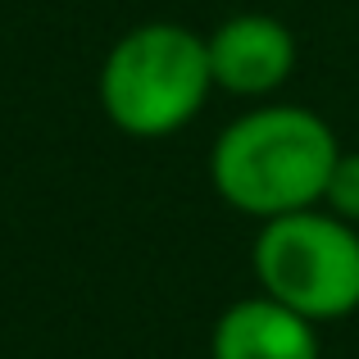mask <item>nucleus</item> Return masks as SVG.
<instances>
[{
	"label": "nucleus",
	"mask_w": 359,
	"mask_h": 359,
	"mask_svg": "<svg viewBox=\"0 0 359 359\" xmlns=\"http://www.w3.org/2000/svg\"><path fill=\"white\" fill-rule=\"evenodd\" d=\"M210 359H323L318 323L300 318L264 291L241 296L214 318Z\"/></svg>",
	"instance_id": "39448f33"
},
{
	"label": "nucleus",
	"mask_w": 359,
	"mask_h": 359,
	"mask_svg": "<svg viewBox=\"0 0 359 359\" xmlns=\"http://www.w3.org/2000/svg\"><path fill=\"white\" fill-rule=\"evenodd\" d=\"M214 87L241 100H264L296 73V32L273 14H232L205 36Z\"/></svg>",
	"instance_id": "20e7f679"
},
{
	"label": "nucleus",
	"mask_w": 359,
	"mask_h": 359,
	"mask_svg": "<svg viewBox=\"0 0 359 359\" xmlns=\"http://www.w3.org/2000/svg\"><path fill=\"white\" fill-rule=\"evenodd\" d=\"M214 91L205 36L182 23H137L105 50L96 100L123 137L159 141L182 132Z\"/></svg>",
	"instance_id": "f03ea898"
},
{
	"label": "nucleus",
	"mask_w": 359,
	"mask_h": 359,
	"mask_svg": "<svg viewBox=\"0 0 359 359\" xmlns=\"http://www.w3.org/2000/svg\"><path fill=\"white\" fill-rule=\"evenodd\" d=\"M250 269L264 296L309 323H337L359 309V228L318 205L259 223Z\"/></svg>",
	"instance_id": "7ed1b4c3"
},
{
	"label": "nucleus",
	"mask_w": 359,
	"mask_h": 359,
	"mask_svg": "<svg viewBox=\"0 0 359 359\" xmlns=\"http://www.w3.org/2000/svg\"><path fill=\"white\" fill-rule=\"evenodd\" d=\"M323 210L359 228V150H341L323 191Z\"/></svg>",
	"instance_id": "423d86ee"
},
{
	"label": "nucleus",
	"mask_w": 359,
	"mask_h": 359,
	"mask_svg": "<svg viewBox=\"0 0 359 359\" xmlns=\"http://www.w3.org/2000/svg\"><path fill=\"white\" fill-rule=\"evenodd\" d=\"M337 155L332 123L309 105H259L214 137L210 187L228 210L269 223L323 205Z\"/></svg>",
	"instance_id": "f257e3e1"
}]
</instances>
